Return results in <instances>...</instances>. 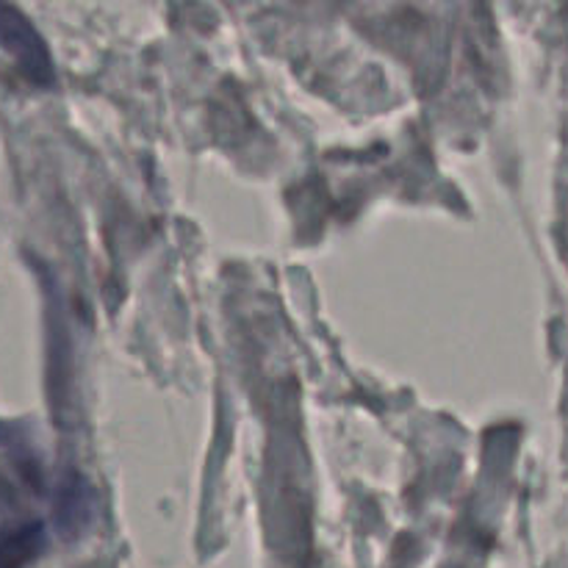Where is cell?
<instances>
[{"instance_id":"obj_1","label":"cell","mask_w":568,"mask_h":568,"mask_svg":"<svg viewBox=\"0 0 568 568\" xmlns=\"http://www.w3.org/2000/svg\"><path fill=\"white\" fill-rule=\"evenodd\" d=\"M0 48L11 55L17 72L39 89L53 87L55 67L48 42L17 6L0 3Z\"/></svg>"},{"instance_id":"obj_2","label":"cell","mask_w":568,"mask_h":568,"mask_svg":"<svg viewBox=\"0 0 568 568\" xmlns=\"http://www.w3.org/2000/svg\"><path fill=\"white\" fill-rule=\"evenodd\" d=\"M44 525L26 521L20 527L0 530V568H26L42 555Z\"/></svg>"},{"instance_id":"obj_3","label":"cell","mask_w":568,"mask_h":568,"mask_svg":"<svg viewBox=\"0 0 568 568\" xmlns=\"http://www.w3.org/2000/svg\"><path fill=\"white\" fill-rule=\"evenodd\" d=\"M89 486L81 480V477H70L59 486V494H55V521H59L61 530L72 532L89 519Z\"/></svg>"}]
</instances>
